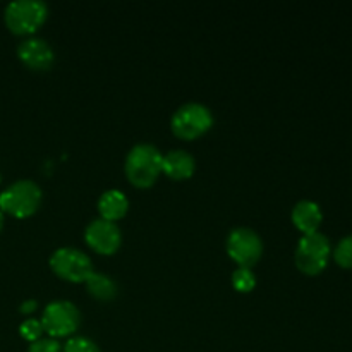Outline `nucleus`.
I'll return each instance as SVG.
<instances>
[{"label": "nucleus", "instance_id": "nucleus-1", "mask_svg": "<svg viewBox=\"0 0 352 352\" xmlns=\"http://www.w3.org/2000/svg\"><path fill=\"white\" fill-rule=\"evenodd\" d=\"M162 158L157 146L150 143H138L129 150L124 164L127 179L136 188H150L162 174Z\"/></svg>", "mask_w": 352, "mask_h": 352}, {"label": "nucleus", "instance_id": "nucleus-2", "mask_svg": "<svg viewBox=\"0 0 352 352\" xmlns=\"http://www.w3.org/2000/svg\"><path fill=\"white\" fill-rule=\"evenodd\" d=\"M41 205V189L36 182L21 179L0 192V212L16 219L31 217Z\"/></svg>", "mask_w": 352, "mask_h": 352}, {"label": "nucleus", "instance_id": "nucleus-3", "mask_svg": "<svg viewBox=\"0 0 352 352\" xmlns=\"http://www.w3.org/2000/svg\"><path fill=\"white\" fill-rule=\"evenodd\" d=\"M48 7L41 0H16L7 6L6 24L14 34H33L47 21Z\"/></svg>", "mask_w": 352, "mask_h": 352}, {"label": "nucleus", "instance_id": "nucleus-4", "mask_svg": "<svg viewBox=\"0 0 352 352\" xmlns=\"http://www.w3.org/2000/svg\"><path fill=\"white\" fill-rule=\"evenodd\" d=\"M330 241L320 232L305 234L296 248V267L305 275H320L327 268L330 256Z\"/></svg>", "mask_w": 352, "mask_h": 352}, {"label": "nucleus", "instance_id": "nucleus-5", "mask_svg": "<svg viewBox=\"0 0 352 352\" xmlns=\"http://www.w3.org/2000/svg\"><path fill=\"white\" fill-rule=\"evenodd\" d=\"M213 116L203 103H184L174 112L170 120L172 133L181 140H196L212 127Z\"/></svg>", "mask_w": 352, "mask_h": 352}, {"label": "nucleus", "instance_id": "nucleus-6", "mask_svg": "<svg viewBox=\"0 0 352 352\" xmlns=\"http://www.w3.org/2000/svg\"><path fill=\"white\" fill-rule=\"evenodd\" d=\"M79 320V309L71 301H52L43 309L40 322L43 332H47L50 339H60L72 336L78 330Z\"/></svg>", "mask_w": 352, "mask_h": 352}, {"label": "nucleus", "instance_id": "nucleus-7", "mask_svg": "<svg viewBox=\"0 0 352 352\" xmlns=\"http://www.w3.org/2000/svg\"><path fill=\"white\" fill-rule=\"evenodd\" d=\"M227 253L241 268H251L263 253V241L250 227H237L227 237Z\"/></svg>", "mask_w": 352, "mask_h": 352}, {"label": "nucleus", "instance_id": "nucleus-8", "mask_svg": "<svg viewBox=\"0 0 352 352\" xmlns=\"http://www.w3.org/2000/svg\"><path fill=\"white\" fill-rule=\"evenodd\" d=\"M50 267L60 278L67 282H86L93 274L91 260L76 248H58L50 256Z\"/></svg>", "mask_w": 352, "mask_h": 352}, {"label": "nucleus", "instance_id": "nucleus-9", "mask_svg": "<svg viewBox=\"0 0 352 352\" xmlns=\"http://www.w3.org/2000/svg\"><path fill=\"white\" fill-rule=\"evenodd\" d=\"M85 239L91 250L100 254H113L120 248L122 234L116 222L96 219L88 223L85 230Z\"/></svg>", "mask_w": 352, "mask_h": 352}, {"label": "nucleus", "instance_id": "nucleus-10", "mask_svg": "<svg viewBox=\"0 0 352 352\" xmlns=\"http://www.w3.org/2000/svg\"><path fill=\"white\" fill-rule=\"evenodd\" d=\"M17 55L26 67L33 71H47L54 64V50L43 38L31 36L21 41L17 47Z\"/></svg>", "mask_w": 352, "mask_h": 352}, {"label": "nucleus", "instance_id": "nucleus-11", "mask_svg": "<svg viewBox=\"0 0 352 352\" xmlns=\"http://www.w3.org/2000/svg\"><path fill=\"white\" fill-rule=\"evenodd\" d=\"M196 162L186 150H170L162 158V172L174 181H184L195 174Z\"/></svg>", "mask_w": 352, "mask_h": 352}, {"label": "nucleus", "instance_id": "nucleus-12", "mask_svg": "<svg viewBox=\"0 0 352 352\" xmlns=\"http://www.w3.org/2000/svg\"><path fill=\"white\" fill-rule=\"evenodd\" d=\"M322 219L323 215L320 206L315 201H309V199H302V201L296 203V206L292 208V223L302 234L318 232Z\"/></svg>", "mask_w": 352, "mask_h": 352}, {"label": "nucleus", "instance_id": "nucleus-13", "mask_svg": "<svg viewBox=\"0 0 352 352\" xmlns=\"http://www.w3.org/2000/svg\"><path fill=\"white\" fill-rule=\"evenodd\" d=\"M129 210V199L124 192H120L119 189H109V191L102 192L98 199V212L100 219L110 220V222H116L120 220Z\"/></svg>", "mask_w": 352, "mask_h": 352}, {"label": "nucleus", "instance_id": "nucleus-14", "mask_svg": "<svg viewBox=\"0 0 352 352\" xmlns=\"http://www.w3.org/2000/svg\"><path fill=\"white\" fill-rule=\"evenodd\" d=\"M86 287L88 292L98 301H112L117 294V285L116 282L110 277H107L105 274H98V272H93L88 278H86Z\"/></svg>", "mask_w": 352, "mask_h": 352}, {"label": "nucleus", "instance_id": "nucleus-15", "mask_svg": "<svg viewBox=\"0 0 352 352\" xmlns=\"http://www.w3.org/2000/svg\"><path fill=\"white\" fill-rule=\"evenodd\" d=\"M232 285L239 292H251L256 285V277L251 268H237L232 274Z\"/></svg>", "mask_w": 352, "mask_h": 352}, {"label": "nucleus", "instance_id": "nucleus-16", "mask_svg": "<svg viewBox=\"0 0 352 352\" xmlns=\"http://www.w3.org/2000/svg\"><path fill=\"white\" fill-rule=\"evenodd\" d=\"M333 260L339 267L352 268V236L344 237L333 251Z\"/></svg>", "mask_w": 352, "mask_h": 352}, {"label": "nucleus", "instance_id": "nucleus-17", "mask_svg": "<svg viewBox=\"0 0 352 352\" xmlns=\"http://www.w3.org/2000/svg\"><path fill=\"white\" fill-rule=\"evenodd\" d=\"M62 352H100V349L88 337H72L62 347Z\"/></svg>", "mask_w": 352, "mask_h": 352}, {"label": "nucleus", "instance_id": "nucleus-18", "mask_svg": "<svg viewBox=\"0 0 352 352\" xmlns=\"http://www.w3.org/2000/svg\"><path fill=\"white\" fill-rule=\"evenodd\" d=\"M19 332L23 336V339L30 340V342H34V340L41 339V333H43V327H41L40 320L28 318L21 323Z\"/></svg>", "mask_w": 352, "mask_h": 352}, {"label": "nucleus", "instance_id": "nucleus-19", "mask_svg": "<svg viewBox=\"0 0 352 352\" xmlns=\"http://www.w3.org/2000/svg\"><path fill=\"white\" fill-rule=\"evenodd\" d=\"M28 352H62V346L55 339H40L31 342Z\"/></svg>", "mask_w": 352, "mask_h": 352}, {"label": "nucleus", "instance_id": "nucleus-20", "mask_svg": "<svg viewBox=\"0 0 352 352\" xmlns=\"http://www.w3.org/2000/svg\"><path fill=\"white\" fill-rule=\"evenodd\" d=\"M34 309H36V301H24L23 305H21V311L24 313V315H30V313H33Z\"/></svg>", "mask_w": 352, "mask_h": 352}, {"label": "nucleus", "instance_id": "nucleus-21", "mask_svg": "<svg viewBox=\"0 0 352 352\" xmlns=\"http://www.w3.org/2000/svg\"><path fill=\"white\" fill-rule=\"evenodd\" d=\"M2 227H3V213L0 212V230H2Z\"/></svg>", "mask_w": 352, "mask_h": 352}]
</instances>
